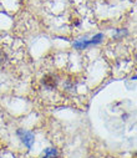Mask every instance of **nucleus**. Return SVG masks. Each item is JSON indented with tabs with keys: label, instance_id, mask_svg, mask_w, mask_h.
Here are the masks:
<instances>
[{
	"label": "nucleus",
	"instance_id": "7ed1b4c3",
	"mask_svg": "<svg viewBox=\"0 0 137 158\" xmlns=\"http://www.w3.org/2000/svg\"><path fill=\"white\" fill-rule=\"evenodd\" d=\"M101 39H102V35L99 34L96 37H94L92 40H90V41H81V43H75L74 46L77 48V49H82V48H86L87 45H92V44H97L101 41Z\"/></svg>",
	"mask_w": 137,
	"mask_h": 158
},
{
	"label": "nucleus",
	"instance_id": "20e7f679",
	"mask_svg": "<svg viewBox=\"0 0 137 158\" xmlns=\"http://www.w3.org/2000/svg\"><path fill=\"white\" fill-rule=\"evenodd\" d=\"M58 157L59 154L55 148H48V149H45V154L42 158H58Z\"/></svg>",
	"mask_w": 137,
	"mask_h": 158
},
{
	"label": "nucleus",
	"instance_id": "f257e3e1",
	"mask_svg": "<svg viewBox=\"0 0 137 158\" xmlns=\"http://www.w3.org/2000/svg\"><path fill=\"white\" fill-rule=\"evenodd\" d=\"M18 136L20 137L21 142L28 147V148H31L32 143H34V135L31 132H28V131H24V130H19L18 131Z\"/></svg>",
	"mask_w": 137,
	"mask_h": 158
},
{
	"label": "nucleus",
	"instance_id": "f03ea898",
	"mask_svg": "<svg viewBox=\"0 0 137 158\" xmlns=\"http://www.w3.org/2000/svg\"><path fill=\"white\" fill-rule=\"evenodd\" d=\"M42 85L46 89H54L58 85V78L54 75H45L42 78Z\"/></svg>",
	"mask_w": 137,
	"mask_h": 158
}]
</instances>
